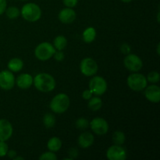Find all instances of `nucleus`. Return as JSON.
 I'll use <instances>...</instances> for the list:
<instances>
[{"label": "nucleus", "instance_id": "nucleus-1", "mask_svg": "<svg viewBox=\"0 0 160 160\" xmlns=\"http://www.w3.org/2000/svg\"><path fill=\"white\" fill-rule=\"evenodd\" d=\"M34 87L42 92H49L56 88V81L52 75L45 73H38L33 79Z\"/></svg>", "mask_w": 160, "mask_h": 160}, {"label": "nucleus", "instance_id": "nucleus-2", "mask_svg": "<svg viewBox=\"0 0 160 160\" xmlns=\"http://www.w3.org/2000/svg\"><path fill=\"white\" fill-rule=\"evenodd\" d=\"M70 106V98L66 94H58L52 99L50 109L56 113L66 112Z\"/></svg>", "mask_w": 160, "mask_h": 160}, {"label": "nucleus", "instance_id": "nucleus-3", "mask_svg": "<svg viewBox=\"0 0 160 160\" xmlns=\"http://www.w3.org/2000/svg\"><path fill=\"white\" fill-rule=\"evenodd\" d=\"M22 17L29 22H35L42 17V9L35 3H27L22 7Z\"/></svg>", "mask_w": 160, "mask_h": 160}, {"label": "nucleus", "instance_id": "nucleus-4", "mask_svg": "<svg viewBox=\"0 0 160 160\" xmlns=\"http://www.w3.org/2000/svg\"><path fill=\"white\" fill-rule=\"evenodd\" d=\"M56 52V48L52 44L48 42H42L36 47L34 55L39 60L46 61L51 59Z\"/></svg>", "mask_w": 160, "mask_h": 160}, {"label": "nucleus", "instance_id": "nucleus-5", "mask_svg": "<svg viewBox=\"0 0 160 160\" xmlns=\"http://www.w3.org/2000/svg\"><path fill=\"white\" fill-rule=\"evenodd\" d=\"M128 85L131 90L135 92H141L147 87L146 78L141 73H132L128 78Z\"/></svg>", "mask_w": 160, "mask_h": 160}, {"label": "nucleus", "instance_id": "nucleus-6", "mask_svg": "<svg viewBox=\"0 0 160 160\" xmlns=\"http://www.w3.org/2000/svg\"><path fill=\"white\" fill-rule=\"evenodd\" d=\"M89 90L95 95H102L107 90L106 80L100 76H95L89 81Z\"/></svg>", "mask_w": 160, "mask_h": 160}, {"label": "nucleus", "instance_id": "nucleus-7", "mask_svg": "<svg viewBox=\"0 0 160 160\" xmlns=\"http://www.w3.org/2000/svg\"><path fill=\"white\" fill-rule=\"evenodd\" d=\"M125 67L130 71L132 72H138L140 70H142L143 67V62L141 59L140 57L134 54H128L126 57L124 58L123 61Z\"/></svg>", "mask_w": 160, "mask_h": 160}, {"label": "nucleus", "instance_id": "nucleus-8", "mask_svg": "<svg viewBox=\"0 0 160 160\" xmlns=\"http://www.w3.org/2000/svg\"><path fill=\"white\" fill-rule=\"evenodd\" d=\"M80 69L86 77L93 76L98 71V64L92 58H85L81 62Z\"/></svg>", "mask_w": 160, "mask_h": 160}, {"label": "nucleus", "instance_id": "nucleus-9", "mask_svg": "<svg viewBox=\"0 0 160 160\" xmlns=\"http://www.w3.org/2000/svg\"><path fill=\"white\" fill-rule=\"evenodd\" d=\"M16 83L15 77L12 71L2 70L0 72V88L3 90H10Z\"/></svg>", "mask_w": 160, "mask_h": 160}, {"label": "nucleus", "instance_id": "nucleus-10", "mask_svg": "<svg viewBox=\"0 0 160 160\" xmlns=\"http://www.w3.org/2000/svg\"><path fill=\"white\" fill-rule=\"evenodd\" d=\"M106 157L109 160H125L127 159V152L121 145H114L108 148Z\"/></svg>", "mask_w": 160, "mask_h": 160}, {"label": "nucleus", "instance_id": "nucleus-11", "mask_svg": "<svg viewBox=\"0 0 160 160\" xmlns=\"http://www.w3.org/2000/svg\"><path fill=\"white\" fill-rule=\"evenodd\" d=\"M89 125L92 131L98 135H104L109 131V124L107 121L100 117L93 119Z\"/></svg>", "mask_w": 160, "mask_h": 160}, {"label": "nucleus", "instance_id": "nucleus-12", "mask_svg": "<svg viewBox=\"0 0 160 160\" xmlns=\"http://www.w3.org/2000/svg\"><path fill=\"white\" fill-rule=\"evenodd\" d=\"M12 134V127L7 120H0V141L6 142L11 138Z\"/></svg>", "mask_w": 160, "mask_h": 160}, {"label": "nucleus", "instance_id": "nucleus-13", "mask_svg": "<svg viewBox=\"0 0 160 160\" xmlns=\"http://www.w3.org/2000/svg\"><path fill=\"white\" fill-rule=\"evenodd\" d=\"M145 98L152 102L158 103L160 101V88L157 85H150L145 88Z\"/></svg>", "mask_w": 160, "mask_h": 160}, {"label": "nucleus", "instance_id": "nucleus-14", "mask_svg": "<svg viewBox=\"0 0 160 160\" xmlns=\"http://www.w3.org/2000/svg\"><path fill=\"white\" fill-rule=\"evenodd\" d=\"M59 19L62 23L68 24L74 21L76 19V12L72 8H65L62 9L59 13Z\"/></svg>", "mask_w": 160, "mask_h": 160}, {"label": "nucleus", "instance_id": "nucleus-15", "mask_svg": "<svg viewBox=\"0 0 160 160\" xmlns=\"http://www.w3.org/2000/svg\"><path fill=\"white\" fill-rule=\"evenodd\" d=\"M32 76L28 73H22L17 78V85L21 89H28L33 84Z\"/></svg>", "mask_w": 160, "mask_h": 160}, {"label": "nucleus", "instance_id": "nucleus-16", "mask_svg": "<svg viewBox=\"0 0 160 160\" xmlns=\"http://www.w3.org/2000/svg\"><path fill=\"white\" fill-rule=\"evenodd\" d=\"M94 136L90 132H84L78 138V145L83 148H88L94 143Z\"/></svg>", "mask_w": 160, "mask_h": 160}, {"label": "nucleus", "instance_id": "nucleus-17", "mask_svg": "<svg viewBox=\"0 0 160 160\" xmlns=\"http://www.w3.org/2000/svg\"><path fill=\"white\" fill-rule=\"evenodd\" d=\"M23 67V62L19 58H13L8 62V68L12 72H19L22 70Z\"/></svg>", "mask_w": 160, "mask_h": 160}, {"label": "nucleus", "instance_id": "nucleus-18", "mask_svg": "<svg viewBox=\"0 0 160 160\" xmlns=\"http://www.w3.org/2000/svg\"><path fill=\"white\" fill-rule=\"evenodd\" d=\"M83 40L86 43H92L96 38V31L94 28L90 27L85 29V31L83 32Z\"/></svg>", "mask_w": 160, "mask_h": 160}, {"label": "nucleus", "instance_id": "nucleus-19", "mask_svg": "<svg viewBox=\"0 0 160 160\" xmlns=\"http://www.w3.org/2000/svg\"><path fill=\"white\" fill-rule=\"evenodd\" d=\"M47 147H48V149L51 152H58L62 147V142H61L60 139L59 138H52L48 140V144H47Z\"/></svg>", "mask_w": 160, "mask_h": 160}, {"label": "nucleus", "instance_id": "nucleus-20", "mask_svg": "<svg viewBox=\"0 0 160 160\" xmlns=\"http://www.w3.org/2000/svg\"><path fill=\"white\" fill-rule=\"evenodd\" d=\"M102 106V101L98 97H92L88 102V108L92 111H98Z\"/></svg>", "mask_w": 160, "mask_h": 160}, {"label": "nucleus", "instance_id": "nucleus-21", "mask_svg": "<svg viewBox=\"0 0 160 160\" xmlns=\"http://www.w3.org/2000/svg\"><path fill=\"white\" fill-rule=\"evenodd\" d=\"M54 48L59 51H62L66 48L67 45V40L64 36L59 35L53 41Z\"/></svg>", "mask_w": 160, "mask_h": 160}, {"label": "nucleus", "instance_id": "nucleus-22", "mask_svg": "<svg viewBox=\"0 0 160 160\" xmlns=\"http://www.w3.org/2000/svg\"><path fill=\"white\" fill-rule=\"evenodd\" d=\"M125 134L122 131H116L112 134V142L114 145H122L125 142Z\"/></svg>", "mask_w": 160, "mask_h": 160}, {"label": "nucleus", "instance_id": "nucleus-23", "mask_svg": "<svg viewBox=\"0 0 160 160\" xmlns=\"http://www.w3.org/2000/svg\"><path fill=\"white\" fill-rule=\"evenodd\" d=\"M43 123L46 128H52L56 123V118L51 113H46L43 117Z\"/></svg>", "mask_w": 160, "mask_h": 160}, {"label": "nucleus", "instance_id": "nucleus-24", "mask_svg": "<svg viewBox=\"0 0 160 160\" xmlns=\"http://www.w3.org/2000/svg\"><path fill=\"white\" fill-rule=\"evenodd\" d=\"M5 12H6V16L8 17V18L12 19V20H13V19H17L20 14V9H19L17 7H15V6H11V7H9L8 9H6Z\"/></svg>", "mask_w": 160, "mask_h": 160}, {"label": "nucleus", "instance_id": "nucleus-25", "mask_svg": "<svg viewBox=\"0 0 160 160\" xmlns=\"http://www.w3.org/2000/svg\"><path fill=\"white\" fill-rule=\"evenodd\" d=\"M75 124H76L77 128H78V129L84 130L86 129V128H88L90 123H89V121L87 120V119L81 117V118H79L77 120Z\"/></svg>", "mask_w": 160, "mask_h": 160}, {"label": "nucleus", "instance_id": "nucleus-26", "mask_svg": "<svg viewBox=\"0 0 160 160\" xmlns=\"http://www.w3.org/2000/svg\"><path fill=\"white\" fill-rule=\"evenodd\" d=\"M147 81H149V82L153 83H157L159 81L160 79V76H159V73H158L157 71H152L150 72L148 74V77H147Z\"/></svg>", "mask_w": 160, "mask_h": 160}, {"label": "nucleus", "instance_id": "nucleus-27", "mask_svg": "<svg viewBox=\"0 0 160 160\" xmlns=\"http://www.w3.org/2000/svg\"><path fill=\"white\" fill-rule=\"evenodd\" d=\"M39 159L41 160H56L57 156L56 154H54L53 152H47L43 153L42 156L39 157Z\"/></svg>", "mask_w": 160, "mask_h": 160}, {"label": "nucleus", "instance_id": "nucleus-28", "mask_svg": "<svg viewBox=\"0 0 160 160\" xmlns=\"http://www.w3.org/2000/svg\"><path fill=\"white\" fill-rule=\"evenodd\" d=\"M8 151H9V148H8L7 144L5 142L0 141V157L6 156Z\"/></svg>", "mask_w": 160, "mask_h": 160}, {"label": "nucleus", "instance_id": "nucleus-29", "mask_svg": "<svg viewBox=\"0 0 160 160\" xmlns=\"http://www.w3.org/2000/svg\"><path fill=\"white\" fill-rule=\"evenodd\" d=\"M53 56H54L55 59H56V61H58V62H61V61L63 60L64 58H65L63 52L59 51V50H58V52H56L54 53Z\"/></svg>", "mask_w": 160, "mask_h": 160}, {"label": "nucleus", "instance_id": "nucleus-30", "mask_svg": "<svg viewBox=\"0 0 160 160\" xmlns=\"http://www.w3.org/2000/svg\"><path fill=\"white\" fill-rule=\"evenodd\" d=\"M78 0H63V4L68 8H73L77 6Z\"/></svg>", "mask_w": 160, "mask_h": 160}, {"label": "nucleus", "instance_id": "nucleus-31", "mask_svg": "<svg viewBox=\"0 0 160 160\" xmlns=\"http://www.w3.org/2000/svg\"><path fill=\"white\" fill-rule=\"evenodd\" d=\"M68 155L70 156V158L73 160V159H76L78 156V151L77 148H71L68 152Z\"/></svg>", "mask_w": 160, "mask_h": 160}, {"label": "nucleus", "instance_id": "nucleus-32", "mask_svg": "<svg viewBox=\"0 0 160 160\" xmlns=\"http://www.w3.org/2000/svg\"><path fill=\"white\" fill-rule=\"evenodd\" d=\"M120 49H121L122 52L124 53V54L128 55L131 52V46L129 45H128V44H123V45H122Z\"/></svg>", "mask_w": 160, "mask_h": 160}, {"label": "nucleus", "instance_id": "nucleus-33", "mask_svg": "<svg viewBox=\"0 0 160 160\" xmlns=\"http://www.w3.org/2000/svg\"><path fill=\"white\" fill-rule=\"evenodd\" d=\"M6 0H0V15L3 14L6 9Z\"/></svg>", "mask_w": 160, "mask_h": 160}, {"label": "nucleus", "instance_id": "nucleus-34", "mask_svg": "<svg viewBox=\"0 0 160 160\" xmlns=\"http://www.w3.org/2000/svg\"><path fill=\"white\" fill-rule=\"evenodd\" d=\"M92 95H93V94L92 93V92H91L90 90H85V91H84V92H83L82 97H83V98H84V99L89 100L92 97Z\"/></svg>", "mask_w": 160, "mask_h": 160}, {"label": "nucleus", "instance_id": "nucleus-35", "mask_svg": "<svg viewBox=\"0 0 160 160\" xmlns=\"http://www.w3.org/2000/svg\"><path fill=\"white\" fill-rule=\"evenodd\" d=\"M8 157L10 158V159H14V158L17 156V152L14 151V150H10V151H8L7 154Z\"/></svg>", "mask_w": 160, "mask_h": 160}, {"label": "nucleus", "instance_id": "nucleus-36", "mask_svg": "<svg viewBox=\"0 0 160 160\" xmlns=\"http://www.w3.org/2000/svg\"><path fill=\"white\" fill-rule=\"evenodd\" d=\"M14 159H15V160H23V159H24V158H23V157H17V156H16V157L14 158Z\"/></svg>", "mask_w": 160, "mask_h": 160}, {"label": "nucleus", "instance_id": "nucleus-37", "mask_svg": "<svg viewBox=\"0 0 160 160\" xmlns=\"http://www.w3.org/2000/svg\"><path fill=\"white\" fill-rule=\"evenodd\" d=\"M159 47H160V45H159V44H158V45H157V53H158V55H159V54H160V52H159Z\"/></svg>", "mask_w": 160, "mask_h": 160}, {"label": "nucleus", "instance_id": "nucleus-38", "mask_svg": "<svg viewBox=\"0 0 160 160\" xmlns=\"http://www.w3.org/2000/svg\"><path fill=\"white\" fill-rule=\"evenodd\" d=\"M123 2H131L132 0H121Z\"/></svg>", "mask_w": 160, "mask_h": 160}, {"label": "nucleus", "instance_id": "nucleus-39", "mask_svg": "<svg viewBox=\"0 0 160 160\" xmlns=\"http://www.w3.org/2000/svg\"><path fill=\"white\" fill-rule=\"evenodd\" d=\"M21 1H26V0H21Z\"/></svg>", "mask_w": 160, "mask_h": 160}]
</instances>
